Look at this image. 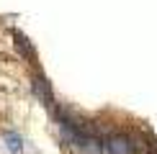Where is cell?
<instances>
[{
  "label": "cell",
  "instance_id": "obj_1",
  "mask_svg": "<svg viewBox=\"0 0 157 154\" xmlns=\"http://www.w3.org/2000/svg\"><path fill=\"white\" fill-rule=\"evenodd\" d=\"M5 144H8V152H13V154H21V152H23V139L18 136L16 131H8V134H5Z\"/></svg>",
  "mask_w": 157,
  "mask_h": 154
}]
</instances>
